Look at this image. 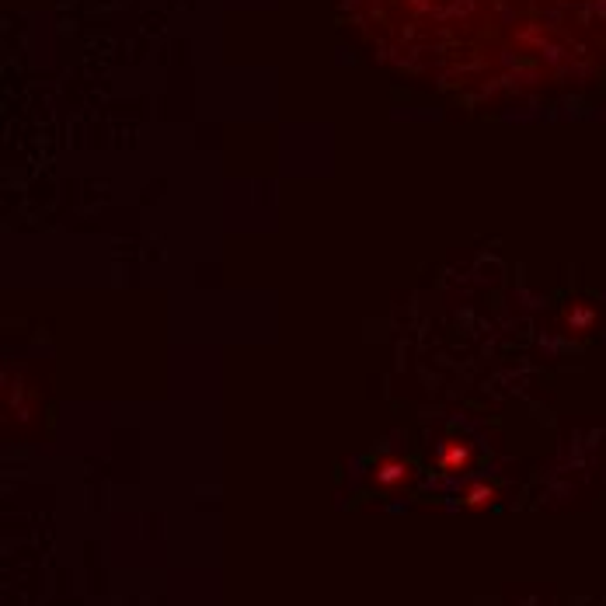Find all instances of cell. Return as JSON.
Here are the masks:
<instances>
[{
    "mask_svg": "<svg viewBox=\"0 0 606 606\" xmlns=\"http://www.w3.org/2000/svg\"><path fill=\"white\" fill-rule=\"evenodd\" d=\"M380 56L456 94H512L606 52V0H345Z\"/></svg>",
    "mask_w": 606,
    "mask_h": 606,
    "instance_id": "1",
    "label": "cell"
},
{
    "mask_svg": "<svg viewBox=\"0 0 606 606\" xmlns=\"http://www.w3.org/2000/svg\"><path fill=\"white\" fill-rule=\"evenodd\" d=\"M439 460H443L446 471H460V467L471 460V453H467V446H460L456 439H449V443L443 446V453H439Z\"/></svg>",
    "mask_w": 606,
    "mask_h": 606,
    "instance_id": "2",
    "label": "cell"
},
{
    "mask_svg": "<svg viewBox=\"0 0 606 606\" xmlns=\"http://www.w3.org/2000/svg\"><path fill=\"white\" fill-rule=\"evenodd\" d=\"M485 502H491V488H471L467 491V505H485Z\"/></svg>",
    "mask_w": 606,
    "mask_h": 606,
    "instance_id": "4",
    "label": "cell"
},
{
    "mask_svg": "<svg viewBox=\"0 0 606 606\" xmlns=\"http://www.w3.org/2000/svg\"><path fill=\"white\" fill-rule=\"evenodd\" d=\"M401 478H408V464L383 460V464L376 467V481H380V485H394V481H401Z\"/></svg>",
    "mask_w": 606,
    "mask_h": 606,
    "instance_id": "3",
    "label": "cell"
}]
</instances>
